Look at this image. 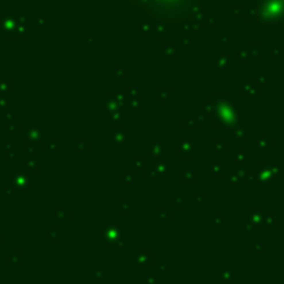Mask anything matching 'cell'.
I'll return each instance as SVG.
<instances>
[{
    "label": "cell",
    "mask_w": 284,
    "mask_h": 284,
    "mask_svg": "<svg viewBox=\"0 0 284 284\" xmlns=\"http://www.w3.org/2000/svg\"><path fill=\"white\" fill-rule=\"evenodd\" d=\"M155 1H158V3H179V1H181V0H155ZM184 1V0H183Z\"/></svg>",
    "instance_id": "cell-1"
}]
</instances>
